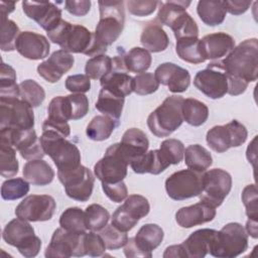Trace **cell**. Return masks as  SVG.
<instances>
[{
  "mask_svg": "<svg viewBox=\"0 0 258 258\" xmlns=\"http://www.w3.org/2000/svg\"><path fill=\"white\" fill-rule=\"evenodd\" d=\"M242 202L246 208V215L249 220L257 221L258 204H257V188L255 184H248L242 191Z\"/></svg>",
  "mask_w": 258,
  "mask_h": 258,
  "instance_id": "f5cc1de1",
  "label": "cell"
},
{
  "mask_svg": "<svg viewBox=\"0 0 258 258\" xmlns=\"http://www.w3.org/2000/svg\"><path fill=\"white\" fill-rule=\"evenodd\" d=\"M217 233L214 229H200L191 233L181 243L185 257L204 258L209 253Z\"/></svg>",
  "mask_w": 258,
  "mask_h": 258,
  "instance_id": "83f0119b",
  "label": "cell"
},
{
  "mask_svg": "<svg viewBox=\"0 0 258 258\" xmlns=\"http://www.w3.org/2000/svg\"><path fill=\"white\" fill-rule=\"evenodd\" d=\"M215 217L216 209L204 202L180 208L175 213V221L181 228L199 226L213 221Z\"/></svg>",
  "mask_w": 258,
  "mask_h": 258,
  "instance_id": "4316f807",
  "label": "cell"
},
{
  "mask_svg": "<svg viewBox=\"0 0 258 258\" xmlns=\"http://www.w3.org/2000/svg\"><path fill=\"white\" fill-rule=\"evenodd\" d=\"M228 78V94L238 96L244 93L248 84L258 78V40L242 41L225 58L215 61Z\"/></svg>",
  "mask_w": 258,
  "mask_h": 258,
  "instance_id": "6da1fadb",
  "label": "cell"
},
{
  "mask_svg": "<svg viewBox=\"0 0 258 258\" xmlns=\"http://www.w3.org/2000/svg\"><path fill=\"white\" fill-rule=\"evenodd\" d=\"M75 58L72 53L58 49L37 66L38 75L48 83H56L74 67Z\"/></svg>",
  "mask_w": 258,
  "mask_h": 258,
  "instance_id": "7402d4cb",
  "label": "cell"
},
{
  "mask_svg": "<svg viewBox=\"0 0 258 258\" xmlns=\"http://www.w3.org/2000/svg\"><path fill=\"white\" fill-rule=\"evenodd\" d=\"M0 143L12 146L26 160L42 159L45 155L40 139L37 137L34 129H0Z\"/></svg>",
  "mask_w": 258,
  "mask_h": 258,
  "instance_id": "9c48e42d",
  "label": "cell"
},
{
  "mask_svg": "<svg viewBox=\"0 0 258 258\" xmlns=\"http://www.w3.org/2000/svg\"><path fill=\"white\" fill-rule=\"evenodd\" d=\"M100 83L103 89L124 98L133 92V78L124 72L112 71Z\"/></svg>",
  "mask_w": 258,
  "mask_h": 258,
  "instance_id": "1f68e13d",
  "label": "cell"
},
{
  "mask_svg": "<svg viewBox=\"0 0 258 258\" xmlns=\"http://www.w3.org/2000/svg\"><path fill=\"white\" fill-rule=\"evenodd\" d=\"M248 248V234L239 223H229L218 231L209 253L218 258H234Z\"/></svg>",
  "mask_w": 258,
  "mask_h": 258,
  "instance_id": "52a82bcc",
  "label": "cell"
},
{
  "mask_svg": "<svg viewBox=\"0 0 258 258\" xmlns=\"http://www.w3.org/2000/svg\"><path fill=\"white\" fill-rule=\"evenodd\" d=\"M119 122L106 115H97L88 124L86 134L89 139L94 141H103L108 139Z\"/></svg>",
  "mask_w": 258,
  "mask_h": 258,
  "instance_id": "d590c367",
  "label": "cell"
},
{
  "mask_svg": "<svg viewBox=\"0 0 258 258\" xmlns=\"http://www.w3.org/2000/svg\"><path fill=\"white\" fill-rule=\"evenodd\" d=\"M184 163L195 171L205 172L213 163L211 153L200 144H191L184 148Z\"/></svg>",
  "mask_w": 258,
  "mask_h": 258,
  "instance_id": "e575fe53",
  "label": "cell"
},
{
  "mask_svg": "<svg viewBox=\"0 0 258 258\" xmlns=\"http://www.w3.org/2000/svg\"><path fill=\"white\" fill-rule=\"evenodd\" d=\"M66 89L73 94H84L91 89V79L85 74L69 76L66 80Z\"/></svg>",
  "mask_w": 258,
  "mask_h": 258,
  "instance_id": "db71d44e",
  "label": "cell"
},
{
  "mask_svg": "<svg viewBox=\"0 0 258 258\" xmlns=\"http://www.w3.org/2000/svg\"><path fill=\"white\" fill-rule=\"evenodd\" d=\"M3 240L17 248L19 253L26 257H35L41 247V240L34 234L33 227L28 221L16 218L11 220L2 233Z\"/></svg>",
  "mask_w": 258,
  "mask_h": 258,
  "instance_id": "ba28073f",
  "label": "cell"
},
{
  "mask_svg": "<svg viewBox=\"0 0 258 258\" xmlns=\"http://www.w3.org/2000/svg\"><path fill=\"white\" fill-rule=\"evenodd\" d=\"M20 99L28 103L32 108L38 107L45 99L43 88L33 80H25L19 84Z\"/></svg>",
  "mask_w": 258,
  "mask_h": 258,
  "instance_id": "ee69618b",
  "label": "cell"
},
{
  "mask_svg": "<svg viewBox=\"0 0 258 258\" xmlns=\"http://www.w3.org/2000/svg\"><path fill=\"white\" fill-rule=\"evenodd\" d=\"M175 51L182 60L199 64L206 59L200 48V39L198 37H183L176 40Z\"/></svg>",
  "mask_w": 258,
  "mask_h": 258,
  "instance_id": "74e56055",
  "label": "cell"
},
{
  "mask_svg": "<svg viewBox=\"0 0 258 258\" xmlns=\"http://www.w3.org/2000/svg\"><path fill=\"white\" fill-rule=\"evenodd\" d=\"M112 71V58L105 53L91 57L87 60L85 67L86 75L93 80H101Z\"/></svg>",
  "mask_w": 258,
  "mask_h": 258,
  "instance_id": "7bdbcfd3",
  "label": "cell"
},
{
  "mask_svg": "<svg viewBox=\"0 0 258 258\" xmlns=\"http://www.w3.org/2000/svg\"><path fill=\"white\" fill-rule=\"evenodd\" d=\"M73 107V120L84 118L89 112V100L84 94L68 95Z\"/></svg>",
  "mask_w": 258,
  "mask_h": 258,
  "instance_id": "6f0895ef",
  "label": "cell"
},
{
  "mask_svg": "<svg viewBox=\"0 0 258 258\" xmlns=\"http://www.w3.org/2000/svg\"><path fill=\"white\" fill-rule=\"evenodd\" d=\"M181 112L183 121L195 127L203 125L209 117L207 105L194 98L183 99Z\"/></svg>",
  "mask_w": 258,
  "mask_h": 258,
  "instance_id": "8d00e7d4",
  "label": "cell"
},
{
  "mask_svg": "<svg viewBox=\"0 0 258 258\" xmlns=\"http://www.w3.org/2000/svg\"><path fill=\"white\" fill-rule=\"evenodd\" d=\"M100 236L102 237L106 248L109 250H117L124 247L129 239L126 232L120 231L112 224L103 228L100 231Z\"/></svg>",
  "mask_w": 258,
  "mask_h": 258,
  "instance_id": "c3c4849f",
  "label": "cell"
},
{
  "mask_svg": "<svg viewBox=\"0 0 258 258\" xmlns=\"http://www.w3.org/2000/svg\"><path fill=\"white\" fill-rule=\"evenodd\" d=\"M56 203L48 195H30L24 198L15 209L17 218L28 222H44L52 218Z\"/></svg>",
  "mask_w": 258,
  "mask_h": 258,
  "instance_id": "d6986e66",
  "label": "cell"
},
{
  "mask_svg": "<svg viewBox=\"0 0 258 258\" xmlns=\"http://www.w3.org/2000/svg\"><path fill=\"white\" fill-rule=\"evenodd\" d=\"M19 85L16 84L14 69L2 61L0 71V99H19Z\"/></svg>",
  "mask_w": 258,
  "mask_h": 258,
  "instance_id": "ab89813d",
  "label": "cell"
},
{
  "mask_svg": "<svg viewBox=\"0 0 258 258\" xmlns=\"http://www.w3.org/2000/svg\"><path fill=\"white\" fill-rule=\"evenodd\" d=\"M195 87L211 99H220L228 93V78L215 61L199 71L194 79Z\"/></svg>",
  "mask_w": 258,
  "mask_h": 258,
  "instance_id": "ffe728a7",
  "label": "cell"
},
{
  "mask_svg": "<svg viewBox=\"0 0 258 258\" xmlns=\"http://www.w3.org/2000/svg\"><path fill=\"white\" fill-rule=\"evenodd\" d=\"M182 102L181 96H169L150 113L147 118V126L153 135L167 137L182 124Z\"/></svg>",
  "mask_w": 258,
  "mask_h": 258,
  "instance_id": "8992f818",
  "label": "cell"
},
{
  "mask_svg": "<svg viewBox=\"0 0 258 258\" xmlns=\"http://www.w3.org/2000/svg\"><path fill=\"white\" fill-rule=\"evenodd\" d=\"M83 241L85 253L91 257L102 256L107 249L100 234H97L94 231H90L89 233L86 232L84 234Z\"/></svg>",
  "mask_w": 258,
  "mask_h": 258,
  "instance_id": "816d5d0a",
  "label": "cell"
},
{
  "mask_svg": "<svg viewBox=\"0 0 258 258\" xmlns=\"http://www.w3.org/2000/svg\"><path fill=\"white\" fill-rule=\"evenodd\" d=\"M197 12L205 24L209 26H217L221 24L226 17L227 10L225 1H199Z\"/></svg>",
  "mask_w": 258,
  "mask_h": 258,
  "instance_id": "836d02e7",
  "label": "cell"
},
{
  "mask_svg": "<svg viewBox=\"0 0 258 258\" xmlns=\"http://www.w3.org/2000/svg\"><path fill=\"white\" fill-rule=\"evenodd\" d=\"M29 191V183L25 178L16 177L6 179L1 185V197L5 201L23 198Z\"/></svg>",
  "mask_w": 258,
  "mask_h": 258,
  "instance_id": "f6af8a7d",
  "label": "cell"
},
{
  "mask_svg": "<svg viewBox=\"0 0 258 258\" xmlns=\"http://www.w3.org/2000/svg\"><path fill=\"white\" fill-rule=\"evenodd\" d=\"M22 9L28 18L34 20L46 32L61 20V10L52 2L23 1Z\"/></svg>",
  "mask_w": 258,
  "mask_h": 258,
  "instance_id": "44dd1931",
  "label": "cell"
},
{
  "mask_svg": "<svg viewBox=\"0 0 258 258\" xmlns=\"http://www.w3.org/2000/svg\"><path fill=\"white\" fill-rule=\"evenodd\" d=\"M125 98L115 95L108 90L101 89L99 92L98 100L95 104L96 109L103 115L109 116L115 121L119 122L122 115Z\"/></svg>",
  "mask_w": 258,
  "mask_h": 258,
  "instance_id": "d6a6232c",
  "label": "cell"
},
{
  "mask_svg": "<svg viewBox=\"0 0 258 258\" xmlns=\"http://www.w3.org/2000/svg\"><path fill=\"white\" fill-rule=\"evenodd\" d=\"M1 41L0 48L3 51H12L15 49V43L20 34L17 24L6 16H1Z\"/></svg>",
  "mask_w": 258,
  "mask_h": 258,
  "instance_id": "bcb514c9",
  "label": "cell"
},
{
  "mask_svg": "<svg viewBox=\"0 0 258 258\" xmlns=\"http://www.w3.org/2000/svg\"><path fill=\"white\" fill-rule=\"evenodd\" d=\"M129 165L133 171L138 174H159L164 171L170 164L166 161L159 149H154L147 151L140 157L132 160Z\"/></svg>",
  "mask_w": 258,
  "mask_h": 258,
  "instance_id": "f1b7e54d",
  "label": "cell"
},
{
  "mask_svg": "<svg viewBox=\"0 0 258 258\" xmlns=\"http://www.w3.org/2000/svg\"><path fill=\"white\" fill-rule=\"evenodd\" d=\"M102 188L105 195L114 203H121L128 197V189L123 180L115 183L102 182Z\"/></svg>",
  "mask_w": 258,
  "mask_h": 258,
  "instance_id": "9f6ffc18",
  "label": "cell"
},
{
  "mask_svg": "<svg viewBox=\"0 0 258 258\" xmlns=\"http://www.w3.org/2000/svg\"><path fill=\"white\" fill-rule=\"evenodd\" d=\"M117 147L122 156L130 164L132 160L147 152L149 140L142 130L130 128L124 132L121 141L117 143Z\"/></svg>",
  "mask_w": 258,
  "mask_h": 258,
  "instance_id": "484cf974",
  "label": "cell"
},
{
  "mask_svg": "<svg viewBox=\"0 0 258 258\" xmlns=\"http://www.w3.org/2000/svg\"><path fill=\"white\" fill-rule=\"evenodd\" d=\"M204 172L192 169H182L173 172L165 180V189L168 197L174 201H184L199 197L203 190Z\"/></svg>",
  "mask_w": 258,
  "mask_h": 258,
  "instance_id": "30bf717a",
  "label": "cell"
},
{
  "mask_svg": "<svg viewBox=\"0 0 258 258\" xmlns=\"http://www.w3.org/2000/svg\"><path fill=\"white\" fill-rule=\"evenodd\" d=\"M22 173L28 182L37 186L49 184L54 177L53 169L42 159L28 160L23 166Z\"/></svg>",
  "mask_w": 258,
  "mask_h": 258,
  "instance_id": "4dcf8cb0",
  "label": "cell"
},
{
  "mask_svg": "<svg viewBox=\"0 0 258 258\" xmlns=\"http://www.w3.org/2000/svg\"><path fill=\"white\" fill-rule=\"evenodd\" d=\"M154 76L159 84L166 86L172 93L185 92L190 84L188 71L173 62H163L159 64L155 69Z\"/></svg>",
  "mask_w": 258,
  "mask_h": 258,
  "instance_id": "603a6c76",
  "label": "cell"
},
{
  "mask_svg": "<svg viewBox=\"0 0 258 258\" xmlns=\"http://www.w3.org/2000/svg\"><path fill=\"white\" fill-rule=\"evenodd\" d=\"M251 5V1H225V6L227 12L233 15H240L245 13Z\"/></svg>",
  "mask_w": 258,
  "mask_h": 258,
  "instance_id": "94428289",
  "label": "cell"
},
{
  "mask_svg": "<svg viewBox=\"0 0 258 258\" xmlns=\"http://www.w3.org/2000/svg\"><path fill=\"white\" fill-rule=\"evenodd\" d=\"M163 230L156 224L143 225L135 237L129 238L124 246L126 257H152V251L162 242Z\"/></svg>",
  "mask_w": 258,
  "mask_h": 258,
  "instance_id": "9a60e30c",
  "label": "cell"
},
{
  "mask_svg": "<svg viewBox=\"0 0 258 258\" xmlns=\"http://www.w3.org/2000/svg\"><path fill=\"white\" fill-rule=\"evenodd\" d=\"M66 10L75 16H85L91 8V1L81 0V1H66Z\"/></svg>",
  "mask_w": 258,
  "mask_h": 258,
  "instance_id": "680465c9",
  "label": "cell"
},
{
  "mask_svg": "<svg viewBox=\"0 0 258 258\" xmlns=\"http://www.w3.org/2000/svg\"><path fill=\"white\" fill-rule=\"evenodd\" d=\"M159 150L169 164H178L183 158L184 145L178 139L169 138L161 142Z\"/></svg>",
  "mask_w": 258,
  "mask_h": 258,
  "instance_id": "681fc988",
  "label": "cell"
},
{
  "mask_svg": "<svg viewBox=\"0 0 258 258\" xmlns=\"http://www.w3.org/2000/svg\"><path fill=\"white\" fill-rule=\"evenodd\" d=\"M232 188L231 174L221 168L205 171L203 174V190L199 195L201 202L213 208L220 207Z\"/></svg>",
  "mask_w": 258,
  "mask_h": 258,
  "instance_id": "4fadbf2b",
  "label": "cell"
},
{
  "mask_svg": "<svg viewBox=\"0 0 258 258\" xmlns=\"http://www.w3.org/2000/svg\"><path fill=\"white\" fill-rule=\"evenodd\" d=\"M59 226L70 232L79 234L85 233L88 230L85 212L78 207L68 208L59 217Z\"/></svg>",
  "mask_w": 258,
  "mask_h": 258,
  "instance_id": "60d3db41",
  "label": "cell"
},
{
  "mask_svg": "<svg viewBox=\"0 0 258 258\" xmlns=\"http://www.w3.org/2000/svg\"><path fill=\"white\" fill-rule=\"evenodd\" d=\"M32 107L19 99H0V129H33Z\"/></svg>",
  "mask_w": 258,
  "mask_h": 258,
  "instance_id": "7c38bea8",
  "label": "cell"
},
{
  "mask_svg": "<svg viewBox=\"0 0 258 258\" xmlns=\"http://www.w3.org/2000/svg\"><path fill=\"white\" fill-rule=\"evenodd\" d=\"M46 33L51 42L58 44L61 49L70 53L88 55L94 42V33L88 28L80 24H72L63 19Z\"/></svg>",
  "mask_w": 258,
  "mask_h": 258,
  "instance_id": "5b68a950",
  "label": "cell"
},
{
  "mask_svg": "<svg viewBox=\"0 0 258 258\" xmlns=\"http://www.w3.org/2000/svg\"><path fill=\"white\" fill-rule=\"evenodd\" d=\"M127 8L132 15L143 17L152 14L157 5L158 1L146 0V1H136V0H129L126 2Z\"/></svg>",
  "mask_w": 258,
  "mask_h": 258,
  "instance_id": "11a10c76",
  "label": "cell"
},
{
  "mask_svg": "<svg viewBox=\"0 0 258 258\" xmlns=\"http://www.w3.org/2000/svg\"><path fill=\"white\" fill-rule=\"evenodd\" d=\"M140 42L144 48L151 52L163 51L167 48L169 38L160 23L155 21L148 22L142 29Z\"/></svg>",
  "mask_w": 258,
  "mask_h": 258,
  "instance_id": "f546056e",
  "label": "cell"
},
{
  "mask_svg": "<svg viewBox=\"0 0 258 258\" xmlns=\"http://www.w3.org/2000/svg\"><path fill=\"white\" fill-rule=\"evenodd\" d=\"M158 22L170 27L176 40L199 36V27L196 21L185 11L190 5V1H165L158 2Z\"/></svg>",
  "mask_w": 258,
  "mask_h": 258,
  "instance_id": "277c9868",
  "label": "cell"
},
{
  "mask_svg": "<svg viewBox=\"0 0 258 258\" xmlns=\"http://www.w3.org/2000/svg\"><path fill=\"white\" fill-rule=\"evenodd\" d=\"M42 130H50L56 132L63 136L64 138L68 137L71 133V127L68 122H58L52 121L49 119H45L42 124Z\"/></svg>",
  "mask_w": 258,
  "mask_h": 258,
  "instance_id": "91938a15",
  "label": "cell"
},
{
  "mask_svg": "<svg viewBox=\"0 0 258 258\" xmlns=\"http://www.w3.org/2000/svg\"><path fill=\"white\" fill-rule=\"evenodd\" d=\"M151 61L150 52L142 47H133L124 54V64L127 72L144 73L150 68Z\"/></svg>",
  "mask_w": 258,
  "mask_h": 258,
  "instance_id": "f35d334b",
  "label": "cell"
},
{
  "mask_svg": "<svg viewBox=\"0 0 258 258\" xmlns=\"http://www.w3.org/2000/svg\"><path fill=\"white\" fill-rule=\"evenodd\" d=\"M39 139L44 153L52 159L57 167V172H68L81 165L79 148L60 134L50 130H42Z\"/></svg>",
  "mask_w": 258,
  "mask_h": 258,
  "instance_id": "7a4b0ae2",
  "label": "cell"
},
{
  "mask_svg": "<svg viewBox=\"0 0 258 258\" xmlns=\"http://www.w3.org/2000/svg\"><path fill=\"white\" fill-rule=\"evenodd\" d=\"M57 176L69 198L78 202H87L91 198L95 177L88 167L81 164L71 171L57 172Z\"/></svg>",
  "mask_w": 258,
  "mask_h": 258,
  "instance_id": "e0dca14e",
  "label": "cell"
},
{
  "mask_svg": "<svg viewBox=\"0 0 258 258\" xmlns=\"http://www.w3.org/2000/svg\"><path fill=\"white\" fill-rule=\"evenodd\" d=\"M246 127L237 120H232L226 125H217L207 132L208 145L216 152L223 153L231 147L241 146L247 139Z\"/></svg>",
  "mask_w": 258,
  "mask_h": 258,
  "instance_id": "8fae6325",
  "label": "cell"
},
{
  "mask_svg": "<svg viewBox=\"0 0 258 258\" xmlns=\"http://www.w3.org/2000/svg\"><path fill=\"white\" fill-rule=\"evenodd\" d=\"M19 164L16 158V149L0 143V173L3 177L14 176L18 172Z\"/></svg>",
  "mask_w": 258,
  "mask_h": 258,
  "instance_id": "7dc6e473",
  "label": "cell"
},
{
  "mask_svg": "<svg viewBox=\"0 0 258 258\" xmlns=\"http://www.w3.org/2000/svg\"><path fill=\"white\" fill-rule=\"evenodd\" d=\"M159 83L151 73H141L133 78V92L137 95H150L157 91Z\"/></svg>",
  "mask_w": 258,
  "mask_h": 258,
  "instance_id": "f907efd6",
  "label": "cell"
},
{
  "mask_svg": "<svg viewBox=\"0 0 258 258\" xmlns=\"http://www.w3.org/2000/svg\"><path fill=\"white\" fill-rule=\"evenodd\" d=\"M15 7V2H5L1 1L0 2V15L1 16H6L10 14Z\"/></svg>",
  "mask_w": 258,
  "mask_h": 258,
  "instance_id": "be15d7a7",
  "label": "cell"
},
{
  "mask_svg": "<svg viewBox=\"0 0 258 258\" xmlns=\"http://www.w3.org/2000/svg\"><path fill=\"white\" fill-rule=\"evenodd\" d=\"M150 205L147 199L140 195H131L125 199L112 215L111 224L123 232L132 230L140 219L148 215Z\"/></svg>",
  "mask_w": 258,
  "mask_h": 258,
  "instance_id": "5bb4252c",
  "label": "cell"
},
{
  "mask_svg": "<svg viewBox=\"0 0 258 258\" xmlns=\"http://www.w3.org/2000/svg\"><path fill=\"white\" fill-rule=\"evenodd\" d=\"M85 218L87 229L98 232L107 226L110 214L103 206L99 204H92L86 208Z\"/></svg>",
  "mask_w": 258,
  "mask_h": 258,
  "instance_id": "b9f144b4",
  "label": "cell"
},
{
  "mask_svg": "<svg viewBox=\"0 0 258 258\" xmlns=\"http://www.w3.org/2000/svg\"><path fill=\"white\" fill-rule=\"evenodd\" d=\"M100 19L96 26L95 39L108 47L121 35L125 24L124 1H99Z\"/></svg>",
  "mask_w": 258,
  "mask_h": 258,
  "instance_id": "3957f363",
  "label": "cell"
},
{
  "mask_svg": "<svg viewBox=\"0 0 258 258\" xmlns=\"http://www.w3.org/2000/svg\"><path fill=\"white\" fill-rule=\"evenodd\" d=\"M163 257L164 258H171V257L172 258H177V257L184 258L185 253H184L182 245L178 244V245H172V246L167 247L163 253Z\"/></svg>",
  "mask_w": 258,
  "mask_h": 258,
  "instance_id": "6125c7cd",
  "label": "cell"
},
{
  "mask_svg": "<svg viewBox=\"0 0 258 258\" xmlns=\"http://www.w3.org/2000/svg\"><path fill=\"white\" fill-rule=\"evenodd\" d=\"M15 49L25 58L37 60L48 55L50 45L44 35L32 31H23L16 39Z\"/></svg>",
  "mask_w": 258,
  "mask_h": 258,
  "instance_id": "cb8c5ba5",
  "label": "cell"
},
{
  "mask_svg": "<svg viewBox=\"0 0 258 258\" xmlns=\"http://www.w3.org/2000/svg\"><path fill=\"white\" fill-rule=\"evenodd\" d=\"M129 163L118 150L117 143L109 146L103 158L94 166V173L101 182L115 183L122 181L127 175Z\"/></svg>",
  "mask_w": 258,
  "mask_h": 258,
  "instance_id": "ac0fdd59",
  "label": "cell"
},
{
  "mask_svg": "<svg viewBox=\"0 0 258 258\" xmlns=\"http://www.w3.org/2000/svg\"><path fill=\"white\" fill-rule=\"evenodd\" d=\"M86 233V232H85ZM74 233L62 229H56L45 249L44 256L46 258H69L85 256L84 250V234Z\"/></svg>",
  "mask_w": 258,
  "mask_h": 258,
  "instance_id": "2e32d148",
  "label": "cell"
},
{
  "mask_svg": "<svg viewBox=\"0 0 258 258\" xmlns=\"http://www.w3.org/2000/svg\"><path fill=\"white\" fill-rule=\"evenodd\" d=\"M235 47L234 38L226 32H216L200 39V48L205 59L220 60Z\"/></svg>",
  "mask_w": 258,
  "mask_h": 258,
  "instance_id": "d4e9b609",
  "label": "cell"
},
{
  "mask_svg": "<svg viewBox=\"0 0 258 258\" xmlns=\"http://www.w3.org/2000/svg\"><path fill=\"white\" fill-rule=\"evenodd\" d=\"M246 232L252 238L256 239L258 237V230H257V221L248 220L246 223Z\"/></svg>",
  "mask_w": 258,
  "mask_h": 258,
  "instance_id": "e7e4bbea",
  "label": "cell"
}]
</instances>
